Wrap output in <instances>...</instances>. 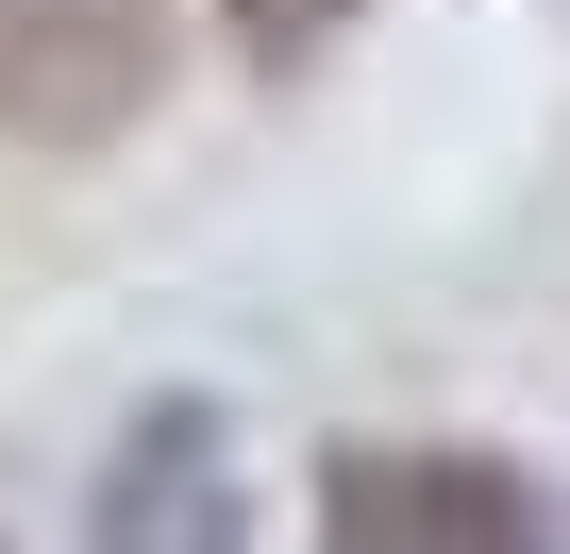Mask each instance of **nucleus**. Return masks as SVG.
I'll list each match as a JSON object with an SVG mask.
<instances>
[{
    "mask_svg": "<svg viewBox=\"0 0 570 554\" xmlns=\"http://www.w3.org/2000/svg\"><path fill=\"white\" fill-rule=\"evenodd\" d=\"M101 554H235V487H218V420L151 404L101 470Z\"/></svg>",
    "mask_w": 570,
    "mask_h": 554,
    "instance_id": "obj_3",
    "label": "nucleus"
},
{
    "mask_svg": "<svg viewBox=\"0 0 570 554\" xmlns=\"http://www.w3.org/2000/svg\"><path fill=\"white\" fill-rule=\"evenodd\" d=\"M151 85H168L151 0H0V135L101 152L118 118H151Z\"/></svg>",
    "mask_w": 570,
    "mask_h": 554,
    "instance_id": "obj_2",
    "label": "nucleus"
},
{
    "mask_svg": "<svg viewBox=\"0 0 570 554\" xmlns=\"http://www.w3.org/2000/svg\"><path fill=\"white\" fill-rule=\"evenodd\" d=\"M320 554H553L537 487L453 437H353L320 470Z\"/></svg>",
    "mask_w": 570,
    "mask_h": 554,
    "instance_id": "obj_1",
    "label": "nucleus"
},
{
    "mask_svg": "<svg viewBox=\"0 0 570 554\" xmlns=\"http://www.w3.org/2000/svg\"><path fill=\"white\" fill-rule=\"evenodd\" d=\"M218 18H235V51H252V68H320V51L353 35V0H218Z\"/></svg>",
    "mask_w": 570,
    "mask_h": 554,
    "instance_id": "obj_4",
    "label": "nucleus"
}]
</instances>
